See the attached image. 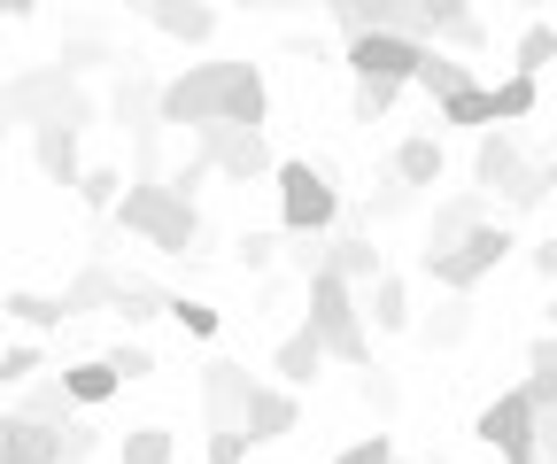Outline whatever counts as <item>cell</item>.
Returning <instances> with one entry per match:
<instances>
[{
	"label": "cell",
	"mask_w": 557,
	"mask_h": 464,
	"mask_svg": "<svg viewBox=\"0 0 557 464\" xmlns=\"http://www.w3.org/2000/svg\"><path fill=\"white\" fill-rule=\"evenodd\" d=\"M271 116V86L263 62L248 54H218V62H186L178 78H163V124H263Z\"/></svg>",
	"instance_id": "6da1fadb"
},
{
	"label": "cell",
	"mask_w": 557,
	"mask_h": 464,
	"mask_svg": "<svg viewBox=\"0 0 557 464\" xmlns=\"http://www.w3.org/2000/svg\"><path fill=\"white\" fill-rule=\"evenodd\" d=\"M124 233H139V240H148V248H163V255H194V240H201V210L186 202V193L171 186V178H132L124 186V202L109 210Z\"/></svg>",
	"instance_id": "7a4b0ae2"
},
{
	"label": "cell",
	"mask_w": 557,
	"mask_h": 464,
	"mask_svg": "<svg viewBox=\"0 0 557 464\" xmlns=\"http://www.w3.org/2000/svg\"><path fill=\"white\" fill-rule=\"evenodd\" d=\"M310 325L325 334L333 364H348V372H364V364H372V334H364V287H348L341 272H318V279H310Z\"/></svg>",
	"instance_id": "3957f363"
},
{
	"label": "cell",
	"mask_w": 557,
	"mask_h": 464,
	"mask_svg": "<svg viewBox=\"0 0 557 464\" xmlns=\"http://www.w3.org/2000/svg\"><path fill=\"white\" fill-rule=\"evenodd\" d=\"M0 116L9 124H54V116H78V124H94V101L78 93V78L62 71V62H47V71H16L9 86H0Z\"/></svg>",
	"instance_id": "277c9868"
},
{
	"label": "cell",
	"mask_w": 557,
	"mask_h": 464,
	"mask_svg": "<svg viewBox=\"0 0 557 464\" xmlns=\"http://www.w3.org/2000/svg\"><path fill=\"white\" fill-rule=\"evenodd\" d=\"M472 441H487L504 464H542V403L527 394V379H519V387H504L496 403H480Z\"/></svg>",
	"instance_id": "5b68a950"
},
{
	"label": "cell",
	"mask_w": 557,
	"mask_h": 464,
	"mask_svg": "<svg viewBox=\"0 0 557 464\" xmlns=\"http://www.w3.org/2000/svg\"><path fill=\"white\" fill-rule=\"evenodd\" d=\"M511 248H519V240H511V217L496 210V217H487V225H480V233H472L465 248L418 255V272H426V279H434L442 294H472V287H480V279H487V272H496V263L511 255Z\"/></svg>",
	"instance_id": "8992f818"
},
{
	"label": "cell",
	"mask_w": 557,
	"mask_h": 464,
	"mask_svg": "<svg viewBox=\"0 0 557 464\" xmlns=\"http://www.w3.org/2000/svg\"><path fill=\"white\" fill-rule=\"evenodd\" d=\"M271 186H278V233H333V217H341V186H333L310 155H287Z\"/></svg>",
	"instance_id": "52a82bcc"
},
{
	"label": "cell",
	"mask_w": 557,
	"mask_h": 464,
	"mask_svg": "<svg viewBox=\"0 0 557 464\" xmlns=\"http://www.w3.org/2000/svg\"><path fill=\"white\" fill-rule=\"evenodd\" d=\"M194 148L218 163L233 186L278 178V155H271V140H263V124H194Z\"/></svg>",
	"instance_id": "ba28073f"
},
{
	"label": "cell",
	"mask_w": 557,
	"mask_h": 464,
	"mask_svg": "<svg viewBox=\"0 0 557 464\" xmlns=\"http://www.w3.org/2000/svg\"><path fill=\"white\" fill-rule=\"evenodd\" d=\"M426 54H434V39H410V32H357V39H341V62L357 78H395V86H418Z\"/></svg>",
	"instance_id": "9c48e42d"
},
{
	"label": "cell",
	"mask_w": 557,
	"mask_h": 464,
	"mask_svg": "<svg viewBox=\"0 0 557 464\" xmlns=\"http://www.w3.org/2000/svg\"><path fill=\"white\" fill-rule=\"evenodd\" d=\"M256 372L240 364V356H209L201 364V418H209V434H225V426H248V403H256Z\"/></svg>",
	"instance_id": "30bf717a"
},
{
	"label": "cell",
	"mask_w": 557,
	"mask_h": 464,
	"mask_svg": "<svg viewBox=\"0 0 557 464\" xmlns=\"http://www.w3.org/2000/svg\"><path fill=\"white\" fill-rule=\"evenodd\" d=\"M333 24H341V39H357V32H410V39H434L426 0H341Z\"/></svg>",
	"instance_id": "8fae6325"
},
{
	"label": "cell",
	"mask_w": 557,
	"mask_h": 464,
	"mask_svg": "<svg viewBox=\"0 0 557 464\" xmlns=\"http://www.w3.org/2000/svg\"><path fill=\"white\" fill-rule=\"evenodd\" d=\"M487 217H496V193L487 186H465V193H442L434 202V225H426V248L418 255H442V248H465Z\"/></svg>",
	"instance_id": "7c38bea8"
},
{
	"label": "cell",
	"mask_w": 557,
	"mask_h": 464,
	"mask_svg": "<svg viewBox=\"0 0 557 464\" xmlns=\"http://www.w3.org/2000/svg\"><path fill=\"white\" fill-rule=\"evenodd\" d=\"M78 140H86V124H78V116L32 124V155H39V171H47L54 186H70V193H78V178H86V155H78Z\"/></svg>",
	"instance_id": "4fadbf2b"
},
{
	"label": "cell",
	"mask_w": 557,
	"mask_h": 464,
	"mask_svg": "<svg viewBox=\"0 0 557 464\" xmlns=\"http://www.w3.org/2000/svg\"><path fill=\"white\" fill-rule=\"evenodd\" d=\"M519 171H527V148L511 140V124H487V131H480V148H472V186L504 193Z\"/></svg>",
	"instance_id": "5bb4252c"
},
{
	"label": "cell",
	"mask_w": 557,
	"mask_h": 464,
	"mask_svg": "<svg viewBox=\"0 0 557 464\" xmlns=\"http://www.w3.org/2000/svg\"><path fill=\"white\" fill-rule=\"evenodd\" d=\"M0 464H62V426H39L24 411L0 418Z\"/></svg>",
	"instance_id": "9a60e30c"
},
{
	"label": "cell",
	"mask_w": 557,
	"mask_h": 464,
	"mask_svg": "<svg viewBox=\"0 0 557 464\" xmlns=\"http://www.w3.org/2000/svg\"><path fill=\"white\" fill-rule=\"evenodd\" d=\"M318 364H333V349H325V334H318L310 317L295 325V334H278V349H271V372L287 379V387H310V379H318Z\"/></svg>",
	"instance_id": "2e32d148"
},
{
	"label": "cell",
	"mask_w": 557,
	"mask_h": 464,
	"mask_svg": "<svg viewBox=\"0 0 557 464\" xmlns=\"http://www.w3.org/2000/svg\"><path fill=\"white\" fill-rule=\"evenodd\" d=\"M302 426V403H295V387L278 379V387H256V403H248V441L271 449V441H287Z\"/></svg>",
	"instance_id": "e0dca14e"
},
{
	"label": "cell",
	"mask_w": 557,
	"mask_h": 464,
	"mask_svg": "<svg viewBox=\"0 0 557 464\" xmlns=\"http://www.w3.org/2000/svg\"><path fill=\"white\" fill-rule=\"evenodd\" d=\"M148 24L163 39H178V47H209V39H218V9H209V0H148Z\"/></svg>",
	"instance_id": "ac0fdd59"
},
{
	"label": "cell",
	"mask_w": 557,
	"mask_h": 464,
	"mask_svg": "<svg viewBox=\"0 0 557 464\" xmlns=\"http://www.w3.org/2000/svg\"><path fill=\"white\" fill-rule=\"evenodd\" d=\"M403 186H418V193H434L442 186V171H449V155H442V140L434 131H410V140H395V163H387Z\"/></svg>",
	"instance_id": "d6986e66"
},
{
	"label": "cell",
	"mask_w": 557,
	"mask_h": 464,
	"mask_svg": "<svg viewBox=\"0 0 557 464\" xmlns=\"http://www.w3.org/2000/svg\"><path fill=\"white\" fill-rule=\"evenodd\" d=\"M16 411H24V418H39V426H78V418H86V403L70 394V379H62V372H54V379H32V387L16 394Z\"/></svg>",
	"instance_id": "ffe728a7"
},
{
	"label": "cell",
	"mask_w": 557,
	"mask_h": 464,
	"mask_svg": "<svg viewBox=\"0 0 557 464\" xmlns=\"http://www.w3.org/2000/svg\"><path fill=\"white\" fill-rule=\"evenodd\" d=\"M325 272H341L348 287H372V279H387V263H380L372 233H333V255H325Z\"/></svg>",
	"instance_id": "44dd1931"
},
{
	"label": "cell",
	"mask_w": 557,
	"mask_h": 464,
	"mask_svg": "<svg viewBox=\"0 0 557 464\" xmlns=\"http://www.w3.org/2000/svg\"><path fill=\"white\" fill-rule=\"evenodd\" d=\"M364 317H372V334H410L418 325V310H410V287L387 272V279H372L364 287Z\"/></svg>",
	"instance_id": "7402d4cb"
},
{
	"label": "cell",
	"mask_w": 557,
	"mask_h": 464,
	"mask_svg": "<svg viewBox=\"0 0 557 464\" xmlns=\"http://www.w3.org/2000/svg\"><path fill=\"white\" fill-rule=\"evenodd\" d=\"M0 310H9L24 334H54V325L78 317V310H70V294H32V287H9V302H0Z\"/></svg>",
	"instance_id": "603a6c76"
},
{
	"label": "cell",
	"mask_w": 557,
	"mask_h": 464,
	"mask_svg": "<svg viewBox=\"0 0 557 464\" xmlns=\"http://www.w3.org/2000/svg\"><path fill=\"white\" fill-rule=\"evenodd\" d=\"M171 302H178V294H163L156 279H132V272L116 279V317L132 325V334H139V325H156V317H171Z\"/></svg>",
	"instance_id": "cb8c5ba5"
},
{
	"label": "cell",
	"mask_w": 557,
	"mask_h": 464,
	"mask_svg": "<svg viewBox=\"0 0 557 464\" xmlns=\"http://www.w3.org/2000/svg\"><path fill=\"white\" fill-rule=\"evenodd\" d=\"M62 379H70V394H78V403H86V411H101V403H109V394L124 387V372H116L109 356H78V364H62Z\"/></svg>",
	"instance_id": "d4e9b609"
},
{
	"label": "cell",
	"mask_w": 557,
	"mask_h": 464,
	"mask_svg": "<svg viewBox=\"0 0 557 464\" xmlns=\"http://www.w3.org/2000/svg\"><path fill=\"white\" fill-rule=\"evenodd\" d=\"M465 86H480V71H472V62H457L449 47H434L426 71H418V93H426V101H449V93H465Z\"/></svg>",
	"instance_id": "484cf974"
},
{
	"label": "cell",
	"mask_w": 557,
	"mask_h": 464,
	"mask_svg": "<svg viewBox=\"0 0 557 464\" xmlns=\"http://www.w3.org/2000/svg\"><path fill=\"white\" fill-rule=\"evenodd\" d=\"M418 334H426V349H465L472 341V294H442V310Z\"/></svg>",
	"instance_id": "4316f807"
},
{
	"label": "cell",
	"mask_w": 557,
	"mask_h": 464,
	"mask_svg": "<svg viewBox=\"0 0 557 464\" xmlns=\"http://www.w3.org/2000/svg\"><path fill=\"white\" fill-rule=\"evenodd\" d=\"M434 109H442V124H457V131L504 124V116H496V86H465V93H449V101H434Z\"/></svg>",
	"instance_id": "83f0119b"
},
{
	"label": "cell",
	"mask_w": 557,
	"mask_h": 464,
	"mask_svg": "<svg viewBox=\"0 0 557 464\" xmlns=\"http://www.w3.org/2000/svg\"><path fill=\"white\" fill-rule=\"evenodd\" d=\"M116 279H124V272H109V263L94 255V263H86V272L70 279L62 294H70V310H78V317H86V310H116Z\"/></svg>",
	"instance_id": "f1b7e54d"
},
{
	"label": "cell",
	"mask_w": 557,
	"mask_h": 464,
	"mask_svg": "<svg viewBox=\"0 0 557 464\" xmlns=\"http://www.w3.org/2000/svg\"><path fill=\"white\" fill-rule=\"evenodd\" d=\"M527 394L542 403V418H557V334H542L527 349Z\"/></svg>",
	"instance_id": "f546056e"
},
{
	"label": "cell",
	"mask_w": 557,
	"mask_h": 464,
	"mask_svg": "<svg viewBox=\"0 0 557 464\" xmlns=\"http://www.w3.org/2000/svg\"><path fill=\"white\" fill-rule=\"evenodd\" d=\"M549 193H557V186H549V163H527V171L496 193V210H504V217H527V210H542V202H549Z\"/></svg>",
	"instance_id": "4dcf8cb0"
},
{
	"label": "cell",
	"mask_w": 557,
	"mask_h": 464,
	"mask_svg": "<svg viewBox=\"0 0 557 464\" xmlns=\"http://www.w3.org/2000/svg\"><path fill=\"white\" fill-rule=\"evenodd\" d=\"M116 464H178L171 426H132V434L116 441Z\"/></svg>",
	"instance_id": "1f68e13d"
},
{
	"label": "cell",
	"mask_w": 557,
	"mask_h": 464,
	"mask_svg": "<svg viewBox=\"0 0 557 464\" xmlns=\"http://www.w3.org/2000/svg\"><path fill=\"white\" fill-rule=\"evenodd\" d=\"M534 109H542V78H534V71L496 78V116H504V124H527Z\"/></svg>",
	"instance_id": "d6a6232c"
},
{
	"label": "cell",
	"mask_w": 557,
	"mask_h": 464,
	"mask_svg": "<svg viewBox=\"0 0 557 464\" xmlns=\"http://www.w3.org/2000/svg\"><path fill=\"white\" fill-rule=\"evenodd\" d=\"M54 62H62L70 78H86V71H109V62H132V54H124V47H109V39H62V54H54Z\"/></svg>",
	"instance_id": "836d02e7"
},
{
	"label": "cell",
	"mask_w": 557,
	"mask_h": 464,
	"mask_svg": "<svg viewBox=\"0 0 557 464\" xmlns=\"http://www.w3.org/2000/svg\"><path fill=\"white\" fill-rule=\"evenodd\" d=\"M124 186H132V178H124L116 163H86V178H78V202H86V210H116V202H124Z\"/></svg>",
	"instance_id": "e575fe53"
},
{
	"label": "cell",
	"mask_w": 557,
	"mask_h": 464,
	"mask_svg": "<svg viewBox=\"0 0 557 464\" xmlns=\"http://www.w3.org/2000/svg\"><path fill=\"white\" fill-rule=\"evenodd\" d=\"M549 62H557V24H527L519 32V47H511V71H549Z\"/></svg>",
	"instance_id": "d590c367"
},
{
	"label": "cell",
	"mask_w": 557,
	"mask_h": 464,
	"mask_svg": "<svg viewBox=\"0 0 557 464\" xmlns=\"http://www.w3.org/2000/svg\"><path fill=\"white\" fill-rule=\"evenodd\" d=\"M39 372H47V349H39L32 334H24V341H9V349H0V379H9V387H32Z\"/></svg>",
	"instance_id": "8d00e7d4"
},
{
	"label": "cell",
	"mask_w": 557,
	"mask_h": 464,
	"mask_svg": "<svg viewBox=\"0 0 557 464\" xmlns=\"http://www.w3.org/2000/svg\"><path fill=\"white\" fill-rule=\"evenodd\" d=\"M434 47H449V54H480V47H487V24H480L472 9H465V16H442V24H434Z\"/></svg>",
	"instance_id": "74e56055"
},
{
	"label": "cell",
	"mask_w": 557,
	"mask_h": 464,
	"mask_svg": "<svg viewBox=\"0 0 557 464\" xmlns=\"http://www.w3.org/2000/svg\"><path fill=\"white\" fill-rule=\"evenodd\" d=\"M410 202H418V186H403V178L387 171V178H380V193H372V202H364V225H387V217H403Z\"/></svg>",
	"instance_id": "f35d334b"
},
{
	"label": "cell",
	"mask_w": 557,
	"mask_h": 464,
	"mask_svg": "<svg viewBox=\"0 0 557 464\" xmlns=\"http://www.w3.org/2000/svg\"><path fill=\"white\" fill-rule=\"evenodd\" d=\"M395 101H403V86H395V78H357V124H380Z\"/></svg>",
	"instance_id": "ab89813d"
},
{
	"label": "cell",
	"mask_w": 557,
	"mask_h": 464,
	"mask_svg": "<svg viewBox=\"0 0 557 464\" xmlns=\"http://www.w3.org/2000/svg\"><path fill=\"white\" fill-rule=\"evenodd\" d=\"M364 403H372L380 418H395V411H403V379H395L387 364H364Z\"/></svg>",
	"instance_id": "60d3db41"
},
{
	"label": "cell",
	"mask_w": 557,
	"mask_h": 464,
	"mask_svg": "<svg viewBox=\"0 0 557 464\" xmlns=\"http://www.w3.org/2000/svg\"><path fill=\"white\" fill-rule=\"evenodd\" d=\"M101 441H109V426H94V418L62 426V464H94V456H101Z\"/></svg>",
	"instance_id": "b9f144b4"
},
{
	"label": "cell",
	"mask_w": 557,
	"mask_h": 464,
	"mask_svg": "<svg viewBox=\"0 0 557 464\" xmlns=\"http://www.w3.org/2000/svg\"><path fill=\"white\" fill-rule=\"evenodd\" d=\"M287 255V233H240V272H271Z\"/></svg>",
	"instance_id": "7bdbcfd3"
},
{
	"label": "cell",
	"mask_w": 557,
	"mask_h": 464,
	"mask_svg": "<svg viewBox=\"0 0 557 464\" xmlns=\"http://www.w3.org/2000/svg\"><path fill=\"white\" fill-rule=\"evenodd\" d=\"M109 364L124 372V387H132V379H156V349H148V341H116Z\"/></svg>",
	"instance_id": "ee69618b"
},
{
	"label": "cell",
	"mask_w": 557,
	"mask_h": 464,
	"mask_svg": "<svg viewBox=\"0 0 557 464\" xmlns=\"http://www.w3.org/2000/svg\"><path fill=\"white\" fill-rule=\"evenodd\" d=\"M171 317L186 325V334H194V341H218V310H209V302H194V294H178V302H171Z\"/></svg>",
	"instance_id": "f6af8a7d"
},
{
	"label": "cell",
	"mask_w": 557,
	"mask_h": 464,
	"mask_svg": "<svg viewBox=\"0 0 557 464\" xmlns=\"http://www.w3.org/2000/svg\"><path fill=\"white\" fill-rule=\"evenodd\" d=\"M256 441H248V426H225V434H209V449H201V464H240Z\"/></svg>",
	"instance_id": "bcb514c9"
},
{
	"label": "cell",
	"mask_w": 557,
	"mask_h": 464,
	"mask_svg": "<svg viewBox=\"0 0 557 464\" xmlns=\"http://www.w3.org/2000/svg\"><path fill=\"white\" fill-rule=\"evenodd\" d=\"M209 178H218V163H209V155H201V148H186V163H178V171H171V186H178V193H186V202H194V193H201V186H209Z\"/></svg>",
	"instance_id": "7dc6e473"
},
{
	"label": "cell",
	"mask_w": 557,
	"mask_h": 464,
	"mask_svg": "<svg viewBox=\"0 0 557 464\" xmlns=\"http://www.w3.org/2000/svg\"><path fill=\"white\" fill-rule=\"evenodd\" d=\"M333 464H395V441L387 434H364V441H348Z\"/></svg>",
	"instance_id": "c3c4849f"
},
{
	"label": "cell",
	"mask_w": 557,
	"mask_h": 464,
	"mask_svg": "<svg viewBox=\"0 0 557 464\" xmlns=\"http://www.w3.org/2000/svg\"><path fill=\"white\" fill-rule=\"evenodd\" d=\"M534 272L557 287V233H549V240H534Z\"/></svg>",
	"instance_id": "681fc988"
},
{
	"label": "cell",
	"mask_w": 557,
	"mask_h": 464,
	"mask_svg": "<svg viewBox=\"0 0 557 464\" xmlns=\"http://www.w3.org/2000/svg\"><path fill=\"white\" fill-rule=\"evenodd\" d=\"M465 9H472V0H426V16H434V24H442V16H465Z\"/></svg>",
	"instance_id": "f907efd6"
},
{
	"label": "cell",
	"mask_w": 557,
	"mask_h": 464,
	"mask_svg": "<svg viewBox=\"0 0 557 464\" xmlns=\"http://www.w3.org/2000/svg\"><path fill=\"white\" fill-rule=\"evenodd\" d=\"M542 464H557V418H542Z\"/></svg>",
	"instance_id": "816d5d0a"
},
{
	"label": "cell",
	"mask_w": 557,
	"mask_h": 464,
	"mask_svg": "<svg viewBox=\"0 0 557 464\" xmlns=\"http://www.w3.org/2000/svg\"><path fill=\"white\" fill-rule=\"evenodd\" d=\"M0 9H9V16H32V9H39V0H0Z\"/></svg>",
	"instance_id": "f5cc1de1"
},
{
	"label": "cell",
	"mask_w": 557,
	"mask_h": 464,
	"mask_svg": "<svg viewBox=\"0 0 557 464\" xmlns=\"http://www.w3.org/2000/svg\"><path fill=\"white\" fill-rule=\"evenodd\" d=\"M233 9H287V0H233Z\"/></svg>",
	"instance_id": "db71d44e"
},
{
	"label": "cell",
	"mask_w": 557,
	"mask_h": 464,
	"mask_svg": "<svg viewBox=\"0 0 557 464\" xmlns=\"http://www.w3.org/2000/svg\"><path fill=\"white\" fill-rule=\"evenodd\" d=\"M549 334H557V294H549Z\"/></svg>",
	"instance_id": "11a10c76"
},
{
	"label": "cell",
	"mask_w": 557,
	"mask_h": 464,
	"mask_svg": "<svg viewBox=\"0 0 557 464\" xmlns=\"http://www.w3.org/2000/svg\"><path fill=\"white\" fill-rule=\"evenodd\" d=\"M549 186H557V155H549Z\"/></svg>",
	"instance_id": "9f6ffc18"
},
{
	"label": "cell",
	"mask_w": 557,
	"mask_h": 464,
	"mask_svg": "<svg viewBox=\"0 0 557 464\" xmlns=\"http://www.w3.org/2000/svg\"><path fill=\"white\" fill-rule=\"evenodd\" d=\"M519 9H534V0H519Z\"/></svg>",
	"instance_id": "6f0895ef"
}]
</instances>
